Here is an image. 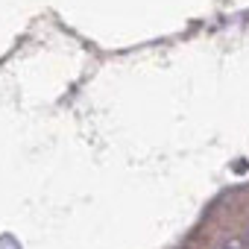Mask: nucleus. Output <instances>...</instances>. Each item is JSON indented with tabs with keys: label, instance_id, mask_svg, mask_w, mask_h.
Segmentation results:
<instances>
[{
	"label": "nucleus",
	"instance_id": "f257e3e1",
	"mask_svg": "<svg viewBox=\"0 0 249 249\" xmlns=\"http://www.w3.org/2000/svg\"><path fill=\"white\" fill-rule=\"evenodd\" d=\"M223 249H237V246H223Z\"/></svg>",
	"mask_w": 249,
	"mask_h": 249
}]
</instances>
